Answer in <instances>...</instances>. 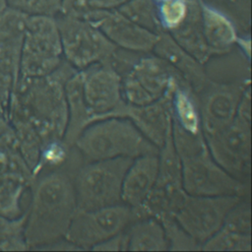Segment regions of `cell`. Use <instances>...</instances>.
<instances>
[{
  "label": "cell",
  "mask_w": 252,
  "mask_h": 252,
  "mask_svg": "<svg viewBox=\"0 0 252 252\" xmlns=\"http://www.w3.org/2000/svg\"><path fill=\"white\" fill-rule=\"evenodd\" d=\"M158 155H144L133 158L125 172L121 186V202L132 210L145 203L155 185L158 170Z\"/></svg>",
  "instance_id": "obj_16"
},
{
  "label": "cell",
  "mask_w": 252,
  "mask_h": 252,
  "mask_svg": "<svg viewBox=\"0 0 252 252\" xmlns=\"http://www.w3.org/2000/svg\"><path fill=\"white\" fill-rule=\"evenodd\" d=\"M171 120L188 133H203L198 96L183 81L177 82L172 92Z\"/></svg>",
  "instance_id": "obj_19"
},
{
  "label": "cell",
  "mask_w": 252,
  "mask_h": 252,
  "mask_svg": "<svg viewBox=\"0 0 252 252\" xmlns=\"http://www.w3.org/2000/svg\"><path fill=\"white\" fill-rule=\"evenodd\" d=\"M235 118L245 123L251 124V89L250 85L247 86L239 99Z\"/></svg>",
  "instance_id": "obj_30"
},
{
  "label": "cell",
  "mask_w": 252,
  "mask_h": 252,
  "mask_svg": "<svg viewBox=\"0 0 252 252\" xmlns=\"http://www.w3.org/2000/svg\"><path fill=\"white\" fill-rule=\"evenodd\" d=\"M222 226L236 232L251 234V212L249 206L238 202L226 215Z\"/></svg>",
  "instance_id": "obj_27"
},
{
  "label": "cell",
  "mask_w": 252,
  "mask_h": 252,
  "mask_svg": "<svg viewBox=\"0 0 252 252\" xmlns=\"http://www.w3.org/2000/svg\"><path fill=\"white\" fill-rule=\"evenodd\" d=\"M245 82L211 83L198 98L203 135H212L230 125L236 115V109Z\"/></svg>",
  "instance_id": "obj_13"
},
{
  "label": "cell",
  "mask_w": 252,
  "mask_h": 252,
  "mask_svg": "<svg viewBox=\"0 0 252 252\" xmlns=\"http://www.w3.org/2000/svg\"><path fill=\"white\" fill-rule=\"evenodd\" d=\"M171 136L180 158L182 183L186 193L198 196L241 197L245 190L244 184L215 161L203 133H188L171 122Z\"/></svg>",
  "instance_id": "obj_3"
},
{
  "label": "cell",
  "mask_w": 252,
  "mask_h": 252,
  "mask_svg": "<svg viewBox=\"0 0 252 252\" xmlns=\"http://www.w3.org/2000/svg\"><path fill=\"white\" fill-rule=\"evenodd\" d=\"M115 45L130 51H149L159 37L154 32L128 19L122 14H104L92 21Z\"/></svg>",
  "instance_id": "obj_14"
},
{
  "label": "cell",
  "mask_w": 252,
  "mask_h": 252,
  "mask_svg": "<svg viewBox=\"0 0 252 252\" xmlns=\"http://www.w3.org/2000/svg\"><path fill=\"white\" fill-rule=\"evenodd\" d=\"M62 61V45L56 20L44 15L27 18L20 59L22 78L47 76Z\"/></svg>",
  "instance_id": "obj_6"
},
{
  "label": "cell",
  "mask_w": 252,
  "mask_h": 252,
  "mask_svg": "<svg viewBox=\"0 0 252 252\" xmlns=\"http://www.w3.org/2000/svg\"><path fill=\"white\" fill-rule=\"evenodd\" d=\"M27 213L9 219L0 216V250H26L29 249L25 237Z\"/></svg>",
  "instance_id": "obj_24"
},
{
  "label": "cell",
  "mask_w": 252,
  "mask_h": 252,
  "mask_svg": "<svg viewBox=\"0 0 252 252\" xmlns=\"http://www.w3.org/2000/svg\"><path fill=\"white\" fill-rule=\"evenodd\" d=\"M77 71L63 60L47 76L22 78L21 121L35 130L43 148L52 142L63 141L68 122L65 83Z\"/></svg>",
  "instance_id": "obj_2"
},
{
  "label": "cell",
  "mask_w": 252,
  "mask_h": 252,
  "mask_svg": "<svg viewBox=\"0 0 252 252\" xmlns=\"http://www.w3.org/2000/svg\"><path fill=\"white\" fill-rule=\"evenodd\" d=\"M82 71L83 96L93 121L125 117L127 102L122 95L121 76L105 60Z\"/></svg>",
  "instance_id": "obj_11"
},
{
  "label": "cell",
  "mask_w": 252,
  "mask_h": 252,
  "mask_svg": "<svg viewBox=\"0 0 252 252\" xmlns=\"http://www.w3.org/2000/svg\"><path fill=\"white\" fill-rule=\"evenodd\" d=\"M177 81L183 80L160 57L141 58L121 76L122 95L129 104H149L161 98Z\"/></svg>",
  "instance_id": "obj_8"
},
{
  "label": "cell",
  "mask_w": 252,
  "mask_h": 252,
  "mask_svg": "<svg viewBox=\"0 0 252 252\" xmlns=\"http://www.w3.org/2000/svg\"><path fill=\"white\" fill-rule=\"evenodd\" d=\"M83 71L75 72L65 83V94L68 106V122L63 142L73 147L79 135L94 123L83 96Z\"/></svg>",
  "instance_id": "obj_18"
},
{
  "label": "cell",
  "mask_w": 252,
  "mask_h": 252,
  "mask_svg": "<svg viewBox=\"0 0 252 252\" xmlns=\"http://www.w3.org/2000/svg\"><path fill=\"white\" fill-rule=\"evenodd\" d=\"M156 2L158 3H162V2H165V1H168V0H155Z\"/></svg>",
  "instance_id": "obj_31"
},
{
  "label": "cell",
  "mask_w": 252,
  "mask_h": 252,
  "mask_svg": "<svg viewBox=\"0 0 252 252\" xmlns=\"http://www.w3.org/2000/svg\"><path fill=\"white\" fill-rule=\"evenodd\" d=\"M203 34L211 52H223L237 40L231 22L212 8L203 10Z\"/></svg>",
  "instance_id": "obj_21"
},
{
  "label": "cell",
  "mask_w": 252,
  "mask_h": 252,
  "mask_svg": "<svg viewBox=\"0 0 252 252\" xmlns=\"http://www.w3.org/2000/svg\"><path fill=\"white\" fill-rule=\"evenodd\" d=\"M92 250H104V251H125L128 250V236L126 230L119 232L116 235L94 245Z\"/></svg>",
  "instance_id": "obj_29"
},
{
  "label": "cell",
  "mask_w": 252,
  "mask_h": 252,
  "mask_svg": "<svg viewBox=\"0 0 252 252\" xmlns=\"http://www.w3.org/2000/svg\"><path fill=\"white\" fill-rule=\"evenodd\" d=\"M73 147L84 162L115 158H136L158 155L159 150L127 117H109L92 123L79 135Z\"/></svg>",
  "instance_id": "obj_4"
},
{
  "label": "cell",
  "mask_w": 252,
  "mask_h": 252,
  "mask_svg": "<svg viewBox=\"0 0 252 252\" xmlns=\"http://www.w3.org/2000/svg\"><path fill=\"white\" fill-rule=\"evenodd\" d=\"M251 234L240 233L221 226L201 245L205 251H249Z\"/></svg>",
  "instance_id": "obj_23"
},
{
  "label": "cell",
  "mask_w": 252,
  "mask_h": 252,
  "mask_svg": "<svg viewBox=\"0 0 252 252\" xmlns=\"http://www.w3.org/2000/svg\"><path fill=\"white\" fill-rule=\"evenodd\" d=\"M126 231L129 251H165L168 243L164 229L156 218H144L132 221Z\"/></svg>",
  "instance_id": "obj_20"
},
{
  "label": "cell",
  "mask_w": 252,
  "mask_h": 252,
  "mask_svg": "<svg viewBox=\"0 0 252 252\" xmlns=\"http://www.w3.org/2000/svg\"><path fill=\"white\" fill-rule=\"evenodd\" d=\"M132 160L115 158L83 161L72 174L77 209L89 211L122 203V181Z\"/></svg>",
  "instance_id": "obj_5"
},
{
  "label": "cell",
  "mask_w": 252,
  "mask_h": 252,
  "mask_svg": "<svg viewBox=\"0 0 252 252\" xmlns=\"http://www.w3.org/2000/svg\"><path fill=\"white\" fill-rule=\"evenodd\" d=\"M168 243V250H201V244L191 237L172 217L158 219Z\"/></svg>",
  "instance_id": "obj_25"
},
{
  "label": "cell",
  "mask_w": 252,
  "mask_h": 252,
  "mask_svg": "<svg viewBox=\"0 0 252 252\" xmlns=\"http://www.w3.org/2000/svg\"><path fill=\"white\" fill-rule=\"evenodd\" d=\"M132 221V209L123 203L89 211L77 209L64 239L80 249H92L125 230Z\"/></svg>",
  "instance_id": "obj_10"
},
{
  "label": "cell",
  "mask_w": 252,
  "mask_h": 252,
  "mask_svg": "<svg viewBox=\"0 0 252 252\" xmlns=\"http://www.w3.org/2000/svg\"><path fill=\"white\" fill-rule=\"evenodd\" d=\"M27 183L26 179L16 174H11L8 180L0 183V216L9 219L22 216L20 199Z\"/></svg>",
  "instance_id": "obj_22"
},
{
  "label": "cell",
  "mask_w": 252,
  "mask_h": 252,
  "mask_svg": "<svg viewBox=\"0 0 252 252\" xmlns=\"http://www.w3.org/2000/svg\"><path fill=\"white\" fill-rule=\"evenodd\" d=\"M76 211L72 174L62 166L41 176L35 183L27 213L25 237L28 247L63 239Z\"/></svg>",
  "instance_id": "obj_1"
},
{
  "label": "cell",
  "mask_w": 252,
  "mask_h": 252,
  "mask_svg": "<svg viewBox=\"0 0 252 252\" xmlns=\"http://www.w3.org/2000/svg\"><path fill=\"white\" fill-rule=\"evenodd\" d=\"M154 48L196 94H201L212 83L201 63L169 36H159Z\"/></svg>",
  "instance_id": "obj_17"
},
{
  "label": "cell",
  "mask_w": 252,
  "mask_h": 252,
  "mask_svg": "<svg viewBox=\"0 0 252 252\" xmlns=\"http://www.w3.org/2000/svg\"><path fill=\"white\" fill-rule=\"evenodd\" d=\"M187 13V5L184 0H168L159 3L158 15L160 25L173 31L183 24Z\"/></svg>",
  "instance_id": "obj_26"
},
{
  "label": "cell",
  "mask_w": 252,
  "mask_h": 252,
  "mask_svg": "<svg viewBox=\"0 0 252 252\" xmlns=\"http://www.w3.org/2000/svg\"><path fill=\"white\" fill-rule=\"evenodd\" d=\"M56 22L64 58L77 70L105 60L117 48L91 22L74 17H65Z\"/></svg>",
  "instance_id": "obj_7"
},
{
  "label": "cell",
  "mask_w": 252,
  "mask_h": 252,
  "mask_svg": "<svg viewBox=\"0 0 252 252\" xmlns=\"http://www.w3.org/2000/svg\"><path fill=\"white\" fill-rule=\"evenodd\" d=\"M240 196H198L186 193L172 215L175 221L201 245L223 224Z\"/></svg>",
  "instance_id": "obj_9"
},
{
  "label": "cell",
  "mask_w": 252,
  "mask_h": 252,
  "mask_svg": "<svg viewBox=\"0 0 252 252\" xmlns=\"http://www.w3.org/2000/svg\"><path fill=\"white\" fill-rule=\"evenodd\" d=\"M204 138L213 158L227 173L239 180L249 173L251 124L234 118L223 130Z\"/></svg>",
  "instance_id": "obj_12"
},
{
  "label": "cell",
  "mask_w": 252,
  "mask_h": 252,
  "mask_svg": "<svg viewBox=\"0 0 252 252\" xmlns=\"http://www.w3.org/2000/svg\"><path fill=\"white\" fill-rule=\"evenodd\" d=\"M19 9L32 15L53 16L60 9V0H12Z\"/></svg>",
  "instance_id": "obj_28"
},
{
  "label": "cell",
  "mask_w": 252,
  "mask_h": 252,
  "mask_svg": "<svg viewBox=\"0 0 252 252\" xmlns=\"http://www.w3.org/2000/svg\"><path fill=\"white\" fill-rule=\"evenodd\" d=\"M174 86L161 98L152 103L145 105L127 103L126 105L125 117L129 118L139 131L158 149L164 143L171 128V95Z\"/></svg>",
  "instance_id": "obj_15"
}]
</instances>
